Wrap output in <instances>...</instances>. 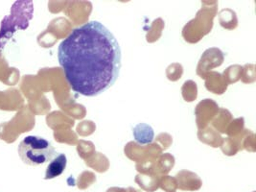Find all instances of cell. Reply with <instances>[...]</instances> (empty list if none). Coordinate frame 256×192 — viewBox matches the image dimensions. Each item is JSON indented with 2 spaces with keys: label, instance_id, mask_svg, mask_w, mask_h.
Listing matches in <instances>:
<instances>
[{
  "label": "cell",
  "instance_id": "cell-1",
  "mask_svg": "<svg viewBox=\"0 0 256 192\" xmlns=\"http://www.w3.org/2000/svg\"><path fill=\"white\" fill-rule=\"evenodd\" d=\"M58 64L73 92L99 96L116 84L122 66V52L114 35L97 20L72 30L60 44Z\"/></svg>",
  "mask_w": 256,
  "mask_h": 192
},
{
  "label": "cell",
  "instance_id": "cell-2",
  "mask_svg": "<svg viewBox=\"0 0 256 192\" xmlns=\"http://www.w3.org/2000/svg\"><path fill=\"white\" fill-rule=\"evenodd\" d=\"M18 150L20 160L30 166H44L58 155L52 144L46 138L36 136L24 138Z\"/></svg>",
  "mask_w": 256,
  "mask_h": 192
},
{
  "label": "cell",
  "instance_id": "cell-3",
  "mask_svg": "<svg viewBox=\"0 0 256 192\" xmlns=\"http://www.w3.org/2000/svg\"><path fill=\"white\" fill-rule=\"evenodd\" d=\"M68 158L64 154H58L48 164L46 170V180H51L60 176L66 168Z\"/></svg>",
  "mask_w": 256,
  "mask_h": 192
},
{
  "label": "cell",
  "instance_id": "cell-4",
  "mask_svg": "<svg viewBox=\"0 0 256 192\" xmlns=\"http://www.w3.org/2000/svg\"><path fill=\"white\" fill-rule=\"evenodd\" d=\"M132 134L136 142L141 145L151 144L154 138V132L149 124L140 123L134 129Z\"/></svg>",
  "mask_w": 256,
  "mask_h": 192
}]
</instances>
